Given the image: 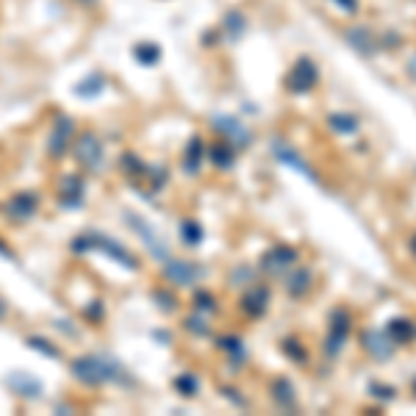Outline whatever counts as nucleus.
I'll use <instances>...</instances> for the list:
<instances>
[{
    "instance_id": "nucleus-42",
    "label": "nucleus",
    "mask_w": 416,
    "mask_h": 416,
    "mask_svg": "<svg viewBox=\"0 0 416 416\" xmlns=\"http://www.w3.org/2000/svg\"><path fill=\"white\" fill-rule=\"evenodd\" d=\"M414 389H416V380H414Z\"/></svg>"
},
{
    "instance_id": "nucleus-18",
    "label": "nucleus",
    "mask_w": 416,
    "mask_h": 416,
    "mask_svg": "<svg viewBox=\"0 0 416 416\" xmlns=\"http://www.w3.org/2000/svg\"><path fill=\"white\" fill-rule=\"evenodd\" d=\"M203 156H206V144H203V139L191 137L184 150V170L189 172V175H197V172H200V161H203Z\"/></svg>"
},
{
    "instance_id": "nucleus-28",
    "label": "nucleus",
    "mask_w": 416,
    "mask_h": 416,
    "mask_svg": "<svg viewBox=\"0 0 416 416\" xmlns=\"http://www.w3.org/2000/svg\"><path fill=\"white\" fill-rule=\"evenodd\" d=\"M308 286H311V272H305V270H297L291 277H286V289L294 297H303L308 291Z\"/></svg>"
},
{
    "instance_id": "nucleus-8",
    "label": "nucleus",
    "mask_w": 416,
    "mask_h": 416,
    "mask_svg": "<svg viewBox=\"0 0 416 416\" xmlns=\"http://www.w3.org/2000/svg\"><path fill=\"white\" fill-rule=\"evenodd\" d=\"M161 275L170 286H194L200 277H203V267L194 264V261H186V258H167L164 267H161Z\"/></svg>"
},
{
    "instance_id": "nucleus-38",
    "label": "nucleus",
    "mask_w": 416,
    "mask_h": 416,
    "mask_svg": "<svg viewBox=\"0 0 416 416\" xmlns=\"http://www.w3.org/2000/svg\"><path fill=\"white\" fill-rule=\"evenodd\" d=\"M0 258H6V261H17V256H14V250L0 239Z\"/></svg>"
},
{
    "instance_id": "nucleus-36",
    "label": "nucleus",
    "mask_w": 416,
    "mask_h": 416,
    "mask_svg": "<svg viewBox=\"0 0 416 416\" xmlns=\"http://www.w3.org/2000/svg\"><path fill=\"white\" fill-rule=\"evenodd\" d=\"M372 391H374L380 400H394V397H397V391H394L391 386H372Z\"/></svg>"
},
{
    "instance_id": "nucleus-3",
    "label": "nucleus",
    "mask_w": 416,
    "mask_h": 416,
    "mask_svg": "<svg viewBox=\"0 0 416 416\" xmlns=\"http://www.w3.org/2000/svg\"><path fill=\"white\" fill-rule=\"evenodd\" d=\"M320 81H322L320 64L311 56H297L289 73L283 75V89L289 94H308L320 87Z\"/></svg>"
},
{
    "instance_id": "nucleus-41",
    "label": "nucleus",
    "mask_w": 416,
    "mask_h": 416,
    "mask_svg": "<svg viewBox=\"0 0 416 416\" xmlns=\"http://www.w3.org/2000/svg\"><path fill=\"white\" fill-rule=\"evenodd\" d=\"M414 253H416V239H414Z\"/></svg>"
},
{
    "instance_id": "nucleus-39",
    "label": "nucleus",
    "mask_w": 416,
    "mask_h": 416,
    "mask_svg": "<svg viewBox=\"0 0 416 416\" xmlns=\"http://www.w3.org/2000/svg\"><path fill=\"white\" fill-rule=\"evenodd\" d=\"M75 3H78V6H94L97 0H75Z\"/></svg>"
},
{
    "instance_id": "nucleus-14",
    "label": "nucleus",
    "mask_w": 416,
    "mask_h": 416,
    "mask_svg": "<svg viewBox=\"0 0 416 416\" xmlns=\"http://www.w3.org/2000/svg\"><path fill=\"white\" fill-rule=\"evenodd\" d=\"M220 31H222V37H225L228 42H239V39L244 37V31H247V17H244V11H239V8L225 11Z\"/></svg>"
},
{
    "instance_id": "nucleus-37",
    "label": "nucleus",
    "mask_w": 416,
    "mask_h": 416,
    "mask_svg": "<svg viewBox=\"0 0 416 416\" xmlns=\"http://www.w3.org/2000/svg\"><path fill=\"white\" fill-rule=\"evenodd\" d=\"M405 75L416 84V53H411V56L405 58Z\"/></svg>"
},
{
    "instance_id": "nucleus-34",
    "label": "nucleus",
    "mask_w": 416,
    "mask_h": 416,
    "mask_svg": "<svg viewBox=\"0 0 416 416\" xmlns=\"http://www.w3.org/2000/svg\"><path fill=\"white\" fill-rule=\"evenodd\" d=\"M184 324H186V330H189V333H197V336H208V324L203 322L200 317H189Z\"/></svg>"
},
{
    "instance_id": "nucleus-17",
    "label": "nucleus",
    "mask_w": 416,
    "mask_h": 416,
    "mask_svg": "<svg viewBox=\"0 0 416 416\" xmlns=\"http://www.w3.org/2000/svg\"><path fill=\"white\" fill-rule=\"evenodd\" d=\"M236 153H239V147H233L228 139L214 141V144L208 147V156H211V161H214V167H217V170H231Z\"/></svg>"
},
{
    "instance_id": "nucleus-7",
    "label": "nucleus",
    "mask_w": 416,
    "mask_h": 416,
    "mask_svg": "<svg viewBox=\"0 0 416 416\" xmlns=\"http://www.w3.org/2000/svg\"><path fill=\"white\" fill-rule=\"evenodd\" d=\"M75 137V120L70 114H56L53 120V128H50V137H47V156L50 158H64L67 150H70V141Z\"/></svg>"
},
{
    "instance_id": "nucleus-13",
    "label": "nucleus",
    "mask_w": 416,
    "mask_h": 416,
    "mask_svg": "<svg viewBox=\"0 0 416 416\" xmlns=\"http://www.w3.org/2000/svg\"><path fill=\"white\" fill-rule=\"evenodd\" d=\"M272 153H275L277 161H283L286 167H294L297 172L308 175L311 181H320V178L314 175V170L308 167V161H303V158H300V153H297V150H294L291 144H286V141H280V139H275V141H272Z\"/></svg>"
},
{
    "instance_id": "nucleus-6",
    "label": "nucleus",
    "mask_w": 416,
    "mask_h": 416,
    "mask_svg": "<svg viewBox=\"0 0 416 416\" xmlns=\"http://www.w3.org/2000/svg\"><path fill=\"white\" fill-rule=\"evenodd\" d=\"M122 220H125V225L131 228V231L139 233V239L144 241V247L150 250V256H156L158 261H167L170 258V250H167V241L156 233L153 225H147V220L144 217H139L137 211H125L122 214Z\"/></svg>"
},
{
    "instance_id": "nucleus-31",
    "label": "nucleus",
    "mask_w": 416,
    "mask_h": 416,
    "mask_svg": "<svg viewBox=\"0 0 416 416\" xmlns=\"http://www.w3.org/2000/svg\"><path fill=\"white\" fill-rule=\"evenodd\" d=\"M377 42H380V50H400L405 39H403L400 31H383V34L377 37Z\"/></svg>"
},
{
    "instance_id": "nucleus-40",
    "label": "nucleus",
    "mask_w": 416,
    "mask_h": 416,
    "mask_svg": "<svg viewBox=\"0 0 416 416\" xmlns=\"http://www.w3.org/2000/svg\"><path fill=\"white\" fill-rule=\"evenodd\" d=\"M6 311H8V308H6V303H3V300H0V320H3V317H6Z\"/></svg>"
},
{
    "instance_id": "nucleus-26",
    "label": "nucleus",
    "mask_w": 416,
    "mask_h": 416,
    "mask_svg": "<svg viewBox=\"0 0 416 416\" xmlns=\"http://www.w3.org/2000/svg\"><path fill=\"white\" fill-rule=\"evenodd\" d=\"M25 344H28L31 350H37V353L47 355V358H53V361H58V358H61V347H56L53 341H47L45 336H28V339H25Z\"/></svg>"
},
{
    "instance_id": "nucleus-11",
    "label": "nucleus",
    "mask_w": 416,
    "mask_h": 416,
    "mask_svg": "<svg viewBox=\"0 0 416 416\" xmlns=\"http://www.w3.org/2000/svg\"><path fill=\"white\" fill-rule=\"evenodd\" d=\"M56 200H58L61 208H81L84 200H87V181H84V175H75V172L64 175L61 184H58Z\"/></svg>"
},
{
    "instance_id": "nucleus-19",
    "label": "nucleus",
    "mask_w": 416,
    "mask_h": 416,
    "mask_svg": "<svg viewBox=\"0 0 416 416\" xmlns=\"http://www.w3.org/2000/svg\"><path fill=\"white\" fill-rule=\"evenodd\" d=\"M294 261H297V250L294 247H275V250H270L264 256V267L275 270V272H280L283 267H291Z\"/></svg>"
},
{
    "instance_id": "nucleus-35",
    "label": "nucleus",
    "mask_w": 416,
    "mask_h": 416,
    "mask_svg": "<svg viewBox=\"0 0 416 416\" xmlns=\"http://www.w3.org/2000/svg\"><path fill=\"white\" fill-rule=\"evenodd\" d=\"M333 3H336V6L347 14V17H355V14H358V8H361V3H358V0H333Z\"/></svg>"
},
{
    "instance_id": "nucleus-20",
    "label": "nucleus",
    "mask_w": 416,
    "mask_h": 416,
    "mask_svg": "<svg viewBox=\"0 0 416 416\" xmlns=\"http://www.w3.org/2000/svg\"><path fill=\"white\" fill-rule=\"evenodd\" d=\"M73 92L78 94V97H97V94L106 92V75H100V73H92V75H87V78H81V84H75L73 87Z\"/></svg>"
},
{
    "instance_id": "nucleus-12",
    "label": "nucleus",
    "mask_w": 416,
    "mask_h": 416,
    "mask_svg": "<svg viewBox=\"0 0 416 416\" xmlns=\"http://www.w3.org/2000/svg\"><path fill=\"white\" fill-rule=\"evenodd\" d=\"M341 34H344V42L361 56H374L380 50L377 34L372 31L370 25H347Z\"/></svg>"
},
{
    "instance_id": "nucleus-5",
    "label": "nucleus",
    "mask_w": 416,
    "mask_h": 416,
    "mask_svg": "<svg viewBox=\"0 0 416 416\" xmlns=\"http://www.w3.org/2000/svg\"><path fill=\"white\" fill-rule=\"evenodd\" d=\"M39 206H42L39 191H34V189H23V191H14V194L6 200L3 211H6V217H8L11 222H28V220L37 217Z\"/></svg>"
},
{
    "instance_id": "nucleus-22",
    "label": "nucleus",
    "mask_w": 416,
    "mask_h": 416,
    "mask_svg": "<svg viewBox=\"0 0 416 416\" xmlns=\"http://www.w3.org/2000/svg\"><path fill=\"white\" fill-rule=\"evenodd\" d=\"M134 58H137L141 67H156L158 61H161V47L156 45V42H137L134 45Z\"/></svg>"
},
{
    "instance_id": "nucleus-23",
    "label": "nucleus",
    "mask_w": 416,
    "mask_h": 416,
    "mask_svg": "<svg viewBox=\"0 0 416 416\" xmlns=\"http://www.w3.org/2000/svg\"><path fill=\"white\" fill-rule=\"evenodd\" d=\"M327 125L333 128V131H339V134H355L358 131V120L353 117V114H347V111H333V114H327Z\"/></svg>"
},
{
    "instance_id": "nucleus-1",
    "label": "nucleus",
    "mask_w": 416,
    "mask_h": 416,
    "mask_svg": "<svg viewBox=\"0 0 416 416\" xmlns=\"http://www.w3.org/2000/svg\"><path fill=\"white\" fill-rule=\"evenodd\" d=\"M70 372L78 383L84 386H103V383H128V372L125 367L103 353H89V355H78L73 358Z\"/></svg>"
},
{
    "instance_id": "nucleus-29",
    "label": "nucleus",
    "mask_w": 416,
    "mask_h": 416,
    "mask_svg": "<svg viewBox=\"0 0 416 416\" xmlns=\"http://www.w3.org/2000/svg\"><path fill=\"white\" fill-rule=\"evenodd\" d=\"M181 236H184V244H189V247L200 244V241H203V228H200V222L184 220V222H181Z\"/></svg>"
},
{
    "instance_id": "nucleus-30",
    "label": "nucleus",
    "mask_w": 416,
    "mask_h": 416,
    "mask_svg": "<svg viewBox=\"0 0 416 416\" xmlns=\"http://www.w3.org/2000/svg\"><path fill=\"white\" fill-rule=\"evenodd\" d=\"M194 308H197V311L211 314V311H217V297H214L211 291L200 289V291H194Z\"/></svg>"
},
{
    "instance_id": "nucleus-27",
    "label": "nucleus",
    "mask_w": 416,
    "mask_h": 416,
    "mask_svg": "<svg viewBox=\"0 0 416 416\" xmlns=\"http://www.w3.org/2000/svg\"><path fill=\"white\" fill-rule=\"evenodd\" d=\"M172 386H175V391H178L181 397H197V391H200V380H197L191 372L178 374V377L172 380Z\"/></svg>"
},
{
    "instance_id": "nucleus-15",
    "label": "nucleus",
    "mask_w": 416,
    "mask_h": 416,
    "mask_svg": "<svg viewBox=\"0 0 416 416\" xmlns=\"http://www.w3.org/2000/svg\"><path fill=\"white\" fill-rule=\"evenodd\" d=\"M267 303H270V294H267V289H261V286H253L244 297H241V311L247 314V317H261L264 311H267Z\"/></svg>"
},
{
    "instance_id": "nucleus-10",
    "label": "nucleus",
    "mask_w": 416,
    "mask_h": 416,
    "mask_svg": "<svg viewBox=\"0 0 416 416\" xmlns=\"http://www.w3.org/2000/svg\"><path fill=\"white\" fill-rule=\"evenodd\" d=\"M6 383H8V389L17 394V397H23V400H39L42 394H45V383L37 377V374H31V372L25 370H14L6 374Z\"/></svg>"
},
{
    "instance_id": "nucleus-16",
    "label": "nucleus",
    "mask_w": 416,
    "mask_h": 416,
    "mask_svg": "<svg viewBox=\"0 0 416 416\" xmlns=\"http://www.w3.org/2000/svg\"><path fill=\"white\" fill-rule=\"evenodd\" d=\"M364 344H367V353L374 355V358H389L391 353H394V341H391V336L389 333H380V330H374V333H367V339H364Z\"/></svg>"
},
{
    "instance_id": "nucleus-9",
    "label": "nucleus",
    "mask_w": 416,
    "mask_h": 416,
    "mask_svg": "<svg viewBox=\"0 0 416 416\" xmlns=\"http://www.w3.org/2000/svg\"><path fill=\"white\" fill-rule=\"evenodd\" d=\"M211 128L220 134L222 139H228L233 147H247L250 141H253V134H250V128L241 122V120H236L231 114H214L211 117Z\"/></svg>"
},
{
    "instance_id": "nucleus-4",
    "label": "nucleus",
    "mask_w": 416,
    "mask_h": 416,
    "mask_svg": "<svg viewBox=\"0 0 416 416\" xmlns=\"http://www.w3.org/2000/svg\"><path fill=\"white\" fill-rule=\"evenodd\" d=\"M73 156L75 161L87 170V172H103V164H106V144L97 131H84L81 137L75 139L73 144Z\"/></svg>"
},
{
    "instance_id": "nucleus-2",
    "label": "nucleus",
    "mask_w": 416,
    "mask_h": 416,
    "mask_svg": "<svg viewBox=\"0 0 416 416\" xmlns=\"http://www.w3.org/2000/svg\"><path fill=\"white\" fill-rule=\"evenodd\" d=\"M70 250L75 253V256H87V253H103L106 258H111V261H117L120 267H125V270H131V272H137L139 270V258L125 247V244H120L114 236H106V233H97V231H87V233H78L73 241H70Z\"/></svg>"
},
{
    "instance_id": "nucleus-21",
    "label": "nucleus",
    "mask_w": 416,
    "mask_h": 416,
    "mask_svg": "<svg viewBox=\"0 0 416 416\" xmlns=\"http://www.w3.org/2000/svg\"><path fill=\"white\" fill-rule=\"evenodd\" d=\"M386 333L391 336L394 344H408L411 339H416V324L411 320H391Z\"/></svg>"
},
{
    "instance_id": "nucleus-32",
    "label": "nucleus",
    "mask_w": 416,
    "mask_h": 416,
    "mask_svg": "<svg viewBox=\"0 0 416 416\" xmlns=\"http://www.w3.org/2000/svg\"><path fill=\"white\" fill-rule=\"evenodd\" d=\"M153 300H158V308H161V311H175V308H178L175 294H170L167 289H156V291H153Z\"/></svg>"
},
{
    "instance_id": "nucleus-24",
    "label": "nucleus",
    "mask_w": 416,
    "mask_h": 416,
    "mask_svg": "<svg viewBox=\"0 0 416 416\" xmlns=\"http://www.w3.org/2000/svg\"><path fill=\"white\" fill-rule=\"evenodd\" d=\"M120 167H122V172L131 178V181H137V178H141V175H147V164L139 158L137 153H122L120 156Z\"/></svg>"
},
{
    "instance_id": "nucleus-33",
    "label": "nucleus",
    "mask_w": 416,
    "mask_h": 416,
    "mask_svg": "<svg viewBox=\"0 0 416 416\" xmlns=\"http://www.w3.org/2000/svg\"><path fill=\"white\" fill-rule=\"evenodd\" d=\"M103 314H106L103 300H92V303L84 308V317H87V320H92V322H100V320H103Z\"/></svg>"
},
{
    "instance_id": "nucleus-25",
    "label": "nucleus",
    "mask_w": 416,
    "mask_h": 416,
    "mask_svg": "<svg viewBox=\"0 0 416 416\" xmlns=\"http://www.w3.org/2000/svg\"><path fill=\"white\" fill-rule=\"evenodd\" d=\"M272 400H275L277 405H283V408H294L297 394H294V389H291V383H289V380L277 377L275 383H272Z\"/></svg>"
}]
</instances>
